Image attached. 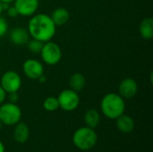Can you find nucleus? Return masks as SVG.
Listing matches in <instances>:
<instances>
[{"instance_id":"nucleus-10","label":"nucleus","mask_w":153,"mask_h":152,"mask_svg":"<svg viewBox=\"0 0 153 152\" xmlns=\"http://www.w3.org/2000/svg\"><path fill=\"white\" fill-rule=\"evenodd\" d=\"M139 87L137 82L131 77L125 78L118 85V94L123 99H132L138 92Z\"/></svg>"},{"instance_id":"nucleus-2","label":"nucleus","mask_w":153,"mask_h":152,"mask_svg":"<svg viewBox=\"0 0 153 152\" xmlns=\"http://www.w3.org/2000/svg\"><path fill=\"white\" fill-rule=\"evenodd\" d=\"M100 110L107 118L116 120L125 113V99L116 92L107 93L100 101Z\"/></svg>"},{"instance_id":"nucleus-14","label":"nucleus","mask_w":153,"mask_h":152,"mask_svg":"<svg viewBox=\"0 0 153 152\" xmlns=\"http://www.w3.org/2000/svg\"><path fill=\"white\" fill-rule=\"evenodd\" d=\"M30 137V129L25 123L19 122L13 130V139L18 143H25Z\"/></svg>"},{"instance_id":"nucleus-12","label":"nucleus","mask_w":153,"mask_h":152,"mask_svg":"<svg viewBox=\"0 0 153 152\" xmlns=\"http://www.w3.org/2000/svg\"><path fill=\"white\" fill-rule=\"evenodd\" d=\"M116 125L117 129L123 133H130L134 129V119L125 113L116 119Z\"/></svg>"},{"instance_id":"nucleus-24","label":"nucleus","mask_w":153,"mask_h":152,"mask_svg":"<svg viewBox=\"0 0 153 152\" xmlns=\"http://www.w3.org/2000/svg\"><path fill=\"white\" fill-rule=\"evenodd\" d=\"M37 81H39V83H44V82H46V81H47V77L43 74V75H41Z\"/></svg>"},{"instance_id":"nucleus-27","label":"nucleus","mask_w":153,"mask_h":152,"mask_svg":"<svg viewBox=\"0 0 153 152\" xmlns=\"http://www.w3.org/2000/svg\"><path fill=\"white\" fill-rule=\"evenodd\" d=\"M2 12H3V8H2V3L0 2V14L2 13Z\"/></svg>"},{"instance_id":"nucleus-16","label":"nucleus","mask_w":153,"mask_h":152,"mask_svg":"<svg viewBox=\"0 0 153 152\" xmlns=\"http://www.w3.org/2000/svg\"><path fill=\"white\" fill-rule=\"evenodd\" d=\"M86 85V78L81 73H74L69 79L70 89L76 92L82 91Z\"/></svg>"},{"instance_id":"nucleus-6","label":"nucleus","mask_w":153,"mask_h":152,"mask_svg":"<svg viewBox=\"0 0 153 152\" xmlns=\"http://www.w3.org/2000/svg\"><path fill=\"white\" fill-rule=\"evenodd\" d=\"M56 98L59 103V108L66 112L75 110L80 105V96L78 92L70 88L63 90Z\"/></svg>"},{"instance_id":"nucleus-23","label":"nucleus","mask_w":153,"mask_h":152,"mask_svg":"<svg viewBox=\"0 0 153 152\" xmlns=\"http://www.w3.org/2000/svg\"><path fill=\"white\" fill-rule=\"evenodd\" d=\"M5 99H6V92L0 85V105L3 104Z\"/></svg>"},{"instance_id":"nucleus-21","label":"nucleus","mask_w":153,"mask_h":152,"mask_svg":"<svg viewBox=\"0 0 153 152\" xmlns=\"http://www.w3.org/2000/svg\"><path fill=\"white\" fill-rule=\"evenodd\" d=\"M6 98L8 99V102L10 103H14L17 104L18 100H19V95L18 92H11V93H7L6 94Z\"/></svg>"},{"instance_id":"nucleus-22","label":"nucleus","mask_w":153,"mask_h":152,"mask_svg":"<svg viewBox=\"0 0 153 152\" xmlns=\"http://www.w3.org/2000/svg\"><path fill=\"white\" fill-rule=\"evenodd\" d=\"M6 13H7V15H8L9 17H11V18H15V17H17V16L19 15L17 10L15 9V7H14L13 5H10V6L7 8Z\"/></svg>"},{"instance_id":"nucleus-28","label":"nucleus","mask_w":153,"mask_h":152,"mask_svg":"<svg viewBox=\"0 0 153 152\" xmlns=\"http://www.w3.org/2000/svg\"><path fill=\"white\" fill-rule=\"evenodd\" d=\"M2 126H3V124H2V122L0 121V130L2 129Z\"/></svg>"},{"instance_id":"nucleus-15","label":"nucleus","mask_w":153,"mask_h":152,"mask_svg":"<svg viewBox=\"0 0 153 152\" xmlns=\"http://www.w3.org/2000/svg\"><path fill=\"white\" fill-rule=\"evenodd\" d=\"M139 32L143 39L150 40L153 38V19L152 17L144 18L139 25Z\"/></svg>"},{"instance_id":"nucleus-4","label":"nucleus","mask_w":153,"mask_h":152,"mask_svg":"<svg viewBox=\"0 0 153 152\" xmlns=\"http://www.w3.org/2000/svg\"><path fill=\"white\" fill-rule=\"evenodd\" d=\"M22 109L14 103H3L0 105V121L4 125H15L21 121Z\"/></svg>"},{"instance_id":"nucleus-19","label":"nucleus","mask_w":153,"mask_h":152,"mask_svg":"<svg viewBox=\"0 0 153 152\" xmlns=\"http://www.w3.org/2000/svg\"><path fill=\"white\" fill-rule=\"evenodd\" d=\"M43 42L38 40V39H30V40L27 42L26 46H27V48L28 50L32 53V54H35V55H39L40 54V51L42 49V47H43Z\"/></svg>"},{"instance_id":"nucleus-1","label":"nucleus","mask_w":153,"mask_h":152,"mask_svg":"<svg viewBox=\"0 0 153 152\" xmlns=\"http://www.w3.org/2000/svg\"><path fill=\"white\" fill-rule=\"evenodd\" d=\"M27 30L30 38L38 39L43 43L51 40L56 32V26L52 21L49 14L39 13L30 16Z\"/></svg>"},{"instance_id":"nucleus-11","label":"nucleus","mask_w":153,"mask_h":152,"mask_svg":"<svg viewBox=\"0 0 153 152\" xmlns=\"http://www.w3.org/2000/svg\"><path fill=\"white\" fill-rule=\"evenodd\" d=\"M30 36L27 28L23 27H15L12 29L9 34L10 41L15 46H24L30 40Z\"/></svg>"},{"instance_id":"nucleus-3","label":"nucleus","mask_w":153,"mask_h":152,"mask_svg":"<svg viewBox=\"0 0 153 152\" xmlns=\"http://www.w3.org/2000/svg\"><path fill=\"white\" fill-rule=\"evenodd\" d=\"M98 142V135L94 129L88 126L79 128L73 135V142L74 146L81 151L91 150Z\"/></svg>"},{"instance_id":"nucleus-17","label":"nucleus","mask_w":153,"mask_h":152,"mask_svg":"<svg viewBox=\"0 0 153 152\" xmlns=\"http://www.w3.org/2000/svg\"><path fill=\"white\" fill-rule=\"evenodd\" d=\"M84 122H85L86 126L92 128V129L97 128L100 123V113L94 108L88 109L84 114Z\"/></svg>"},{"instance_id":"nucleus-5","label":"nucleus","mask_w":153,"mask_h":152,"mask_svg":"<svg viewBox=\"0 0 153 152\" xmlns=\"http://www.w3.org/2000/svg\"><path fill=\"white\" fill-rule=\"evenodd\" d=\"M40 56L42 61L48 65H57L62 58V49L58 44L49 40L43 44L40 51Z\"/></svg>"},{"instance_id":"nucleus-25","label":"nucleus","mask_w":153,"mask_h":152,"mask_svg":"<svg viewBox=\"0 0 153 152\" xmlns=\"http://www.w3.org/2000/svg\"><path fill=\"white\" fill-rule=\"evenodd\" d=\"M0 152H4V146L1 141H0Z\"/></svg>"},{"instance_id":"nucleus-8","label":"nucleus","mask_w":153,"mask_h":152,"mask_svg":"<svg viewBox=\"0 0 153 152\" xmlns=\"http://www.w3.org/2000/svg\"><path fill=\"white\" fill-rule=\"evenodd\" d=\"M22 72L27 78L30 80H38L44 74V65L37 59L29 58L22 64Z\"/></svg>"},{"instance_id":"nucleus-18","label":"nucleus","mask_w":153,"mask_h":152,"mask_svg":"<svg viewBox=\"0 0 153 152\" xmlns=\"http://www.w3.org/2000/svg\"><path fill=\"white\" fill-rule=\"evenodd\" d=\"M43 108L48 112H54L59 108V103L56 97H48L43 101Z\"/></svg>"},{"instance_id":"nucleus-13","label":"nucleus","mask_w":153,"mask_h":152,"mask_svg":"<svg viewBox=\"0 0 153 152\" xmlns=\"http://www.w3.org/2000/svg\"><path fill=\"white\" fill-rule=\"evenodd\" d=\"M50 17L56 27L63 26L68 22L70 19V13L65 7H57L52 12Z\"/></svg>"},{"instance_id":"nucleus-26","label":"nucleus","mask_w":153,"mask_h":152,"mask_svg":"<svg viewBox=\"0 0 153 152\" xmlns=\"http://www.w3.org/2000/svg\"><path fill=\"white\" fill-rule=\"evenodd\" d=\"M13 1H14V0H0L1 3H8V4L13 3Z\"/></svg>"},{"instance_id":"nucleus-9","label":"nucleus","mask_w":153,"mask_h":152,"mask_svg":"<svg viewBox=\"0 0 153 152\" xmlns=\"http://www.w3.org/2000/svg\"><path fill=\"white\" fill-rule=\"evenodd\" d=\"M13 6L18 14L23 17H30L35 14L39 6V0H14Z\"/></svg>"},{"instance_id":"nucleus-7","label":"nucleus","mask_w":153,"mask_h":152,"mask_svg":"<svg viewBox=\"0 0 153 152\" xmlns=\"http://www.w3.org/2000/svg\"><path fill=\"white\" fill-rule=\"evenodd\" d=\"M22 77L21 75L13 71L8 70L3 73L0 79V85L7 93L11 92H18L22 87Z\"/></svg>"},{"instance_id":"nucleus-20","label":"nucleus","mask_w":153,"mask_h":152,"mask_svg":"<svg viewBox=\"0 0 153 152\" xmlns=\"http://www.w3.org/2000/svg\"><path fill=\"white\" fill-rule=\"evenodd\" d=\"M7 31H8V22L4 17L0 16V39L5 36Z\"/></svg>"}]
</instances>
